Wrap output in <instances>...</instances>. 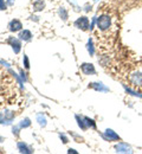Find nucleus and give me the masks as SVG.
<instances>
[{
	"instance_id": "nucleus-1",
	"label": "nucleus",
	"mask_w": 142,
	"mask_h": 154,
	"mask_svg": "<svg viewBox=\"0 0 142 154\" xmlns=\"http://www.w3.org/2000/svg\"><path fill=\"white\" fill-rule=\"evenodd\" d=\"M111 26V18L109 16H101L97 19V27L100 31H107Z\"/></svg>"
},
{
	"instance_id": "nucleus-2",
	"label": "nucleus",
	"mask_w": 142,
	"mask_h": 154,
	"mask_svg": "<svg viewBox=\"0 0 142 154\" xmlns=\"http://www.w3.org/2000/svg\"><path fill=\"white\" fill-rule=\"evenodd\" d=\"M83 71H84L85 74L95 72V70H94V66H92L91 64H84V65H83Z\"/></svg>"
},
{
	"instance_id": "nucleus-3",
	"label": "nucleus",
	"mask_w": 142,
	"mask_h": 154,
	"mask_svg": "<svg viewBox=\"0 0 142 154\" xmlns=\"http://www.w3.org/2000/svg\"><path fill=\"white\" fill-rule=\"evenodd\" d=\"M107 136H108L109 139H119V136L115 134L113 131H107Z\"/></svg>"
},
{
	"instance_id": "nucleus-4",
	"label": "nucleus",
	"mask_w": 142,
	"mask_h": 154,
	"mask_svg": "<svg viewBox=\"0 0 142 154\" xmlns=\"http://www.w3.org/2000/svg\"><path fill=\"white\" fill-rule=\"evenodd\" d=\"M117 149H119L120 152H129V147H127V146H124V145L117 146Z\"/></svg>"
}]
</instances>
